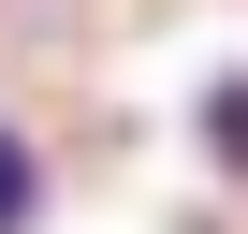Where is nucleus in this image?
Instances as JSON below:
<instances>
[{"label": "nucleus", "instance_id": "nucleus-2", "mask_svg": "<svg viewBox=\"0 0 248 234\" xmlns=\"http://www.w3.org/2000/svg\"><path fill=\"white\" fill-rule=\"evenodd\" d=\"M204 161L248 176V73H204Z\"/></svg>", "mask_w": 248, "mask_h": 234}, {"label": "nucleus", "instance_id": "nucleus-1", "mask_svg": "<svg viewBox=\"0 0 248 234\" xmlns=\"http://www.w3.org/2000/svg\"><path fill=\"white\" fill-rule=\"evenodd\" d=\"M30 219H44V147L0 117V234H30Z\"/></svg>", "mask_w": 248, "mask_h": 234}]
</instances>
